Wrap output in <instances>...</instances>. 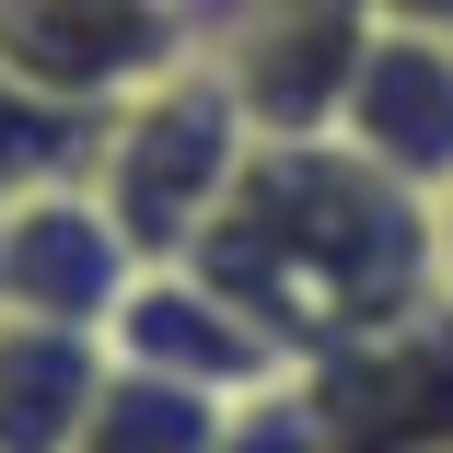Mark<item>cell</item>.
<instances>
[{"label":"cell","mask_w":453,"mask_h":453,"mask_svg":"<svg viewBox=\"0 0 453 453\" xmlns=\"http://www.w3.org/2000/svg\"><path fill=\"white\" fill-rule=\"evenodd\" d=\"M187 267L221 280L244 314H267L303 349V372L326 349L384 337V326L441 303L430 198H407L395 174H372L349 140H267Z\"/></svg>","instance_id":"1"},{"label":"cell","mask_w":453,"mask_h":453,"mask_svg":"<svg viewBox=\"0 0 453 453\" xmlns=\"http://www.w3.org/2000/svg\"><path fill=\"white\" fill-rule=\"evenodd\" d=\"M256 151H267V140L244 128L233 81H221L210 47H198L174 81L128 94V105L94 128V198L117 210V233H128L151 267H187V256L210 244V221L233 210V187H244Z\"/></svg>","instance_id":"2"},{"label":"cell","mask_w":453,"mask_h":453,"mask_svg":"<svg viewBox=\"0 0 453 453\" xmlns=\"http://www.w3.org/2000/svg\"><path fill=\"white\" fill-rule=\"evenodd\" d=\"M198 58L187 0H0V70L70 117H117L128 94L174 81Z\"/></svg>","instance_id":"3"},{"label":"cell","mask_w":453,"mask_h":453,"mask_svg":"<svg viewBox=\"0 0 453 453\" xmlns=\"http://www.w3.org/2000/svg\"><path fill=\"white\" fill-rule=\"evenodd\" d=\"M372 35H384L372 0H244L210 35V70L233 81V105H244L256 140H337Z\"/></svg>","instance_id":"4"},{"label":"cell","mask_w":453,"mask_h":453,"mask_svg":"<svg viewBox=\"0 0 453 453\" xmlns=\"http://www.w3.org/2000/svg\"><path fill=\"white\" fill-rule=\"evenodd\" d=\"M140 244L117 233V210L94 198V174H58V187L0 210V314L24 326H70V337H105L140 291Z\"/></svg>","instance_id":"5"},{"label":"cell","mask_w":453,"mask_h":453,"mask_svg":"<svg viewBox=\"0 0 453 453\" xmlns=\"http://www.w3.org/2000/svg\"><path fill=\"white\" fill-rule=\"evenodd\" d=\"M105 349L140 360V372H163V384L221 395V407H256V395H291L303 384V349L267 314H244L221 280H198V267H140V291L105 326Z\"/></svg>","instance_id":"6"},{"label":"cell","mask_w":453,"mask_h":453,"mask_svg":"<svg viewBox=\"0 0 453 453\" xmlns=\"http://www.w3.org/2000/svg\"><path fill=\"white\" fill-rule=\"evenodd\" d=\"M303 407L337 453H453V303L326 349L303 372Z\"/></svg>","instance_id":"7"},{"label":"cell","mask_w":453,"mask_h":453,"mask_svg":"<svg viewBox=\"0 0 453 453\" xmlns=\"http://www.w3.org/2000/svg\"><path fill=\"white\" fill-rule=\"evenodd\" d=\"M337 140L372 174H395L407 198H453V35L384 24L372 58H360V81H349Z\"/></svg>","instance_id":"8"},{"label":"cell","mask_w":453,"mask_h":453,"mask_svg":"<svg viewBox=\"0 0 453 453\" xmlns=\"http://www.w3.org/2000/svg\"><path fill=\"white\" fill-rule=\"evenodd\" d=\"M105 372H117L105 337L0 314V453H70L81 418H94V395H105Z\"/></svg>","instance_id":"9"},{"label":"cell","mask_w":453,"mask_h":453,"mask_svg":"<svg viewBox=\"0 0 453 453\" xmlns=\"http://www.w3.org/2000/svg\"><path fill=\"white\" fill-rule=\"evenodd\" d=\"M221 441H233V407H221V395L163 384V372H140V360H117L70 453H221Z\"/></svg>","instance_id":"10"},{"label":"cell","mask_w":453,"mask_h":453,"mask_svg":"<svg viewBox=\"0 0 453 453\" xmlns=\"http://www.w3.org/2000/svg\"><path fill=\"white\" fill-rule=\"evenodd\" d=\"M58 174H94V117H70V105L24 94V81L0 70V210L58 187Z\"/></svg>","instance_id":"11"},{"label":"cell","mask_w":453,"mask_h":453,"mask_svg":"<svg viewBox=\"0 0 453 453\" xmlns=\"http://www.w3.org/2000/svg\"><path fill=\"white\" fill-rule=\"evenodd\" d=\"M221 453H337V441L314 430V407H303V384H291V395L233 407V441H221Z\"/></svg>","instance_id":"12"},{"label":"cell","mask_w":453,"mask_h":453,"mask_svg":"<svg viewBox=\"0 0 453 453\" xmlns=\"http://www.w3.org/2000/svg\"><path fill=\"white\" fill-rule=\"evenodd\" d=\"M384 24H430V35H453V0H372Z\"/></svg>","instance_id":"13"},{"label":"cell","mask_w":453,"mask_h":453,"mask_svg":"<svg viewBox=\"0 0 453 453\" xmlns=\"http://www.w3.org/2000/svg\"><path fill=\"white\" fill-rule=\"evenodd\" d=\"M430 244H441V303H453V198H430Z\"/></svg>","instance_id":"14"}]
</instances>
